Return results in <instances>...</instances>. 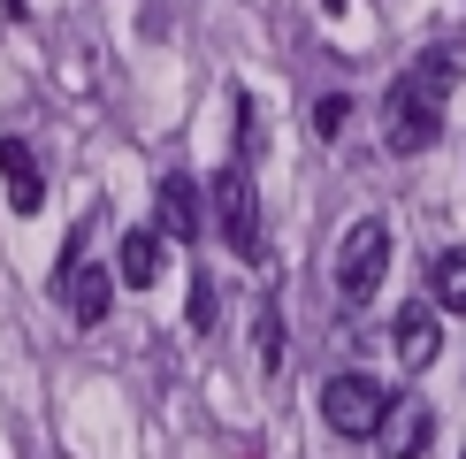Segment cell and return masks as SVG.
Segmentation results:
<instances>
[{
  "instance_id": "6da1fadb",
  "label": "cell",
  "mask_w": 466,
  "mask_h": 459,
  "mask_svg": "<svg viewBox=\"0 0 466 459\" xmlns=\"http://www.w3.org/2000/svg\"><path fill=\"white\" fill-rule=\"evenodd\" d=\"M443 138V100L420 76H398L390 92H382V146L390 153H429Z\"/></svg>"
},
{
  "instance_id": "7a4b0ae2",
  "label": "cell",
  "mask_w": 466,
  "mask_h": 459,
  "mask_svg": "<svg viewBox=\"0 0 466 459\" xmlns=\"http://www.w3.org/2000/svg\"><path fill=\"white\" fill-rule=\"evenodd\" d=\"M382 276H390V222L367 215V222L344 230V245H337V291L360 306V299L382 291Z\"/></svg>"
},
{
  "instance_id": "3957f363",
  "label": "cell",
  "mask_w": 466,
  "mask_h": 459,
  "mask_svg": "<svg viewBox=\"0 0 466 459\" xmlns=\"http://www.w3.org/2000/svg\"><path fill=\"white\" fill-rule=\"evenodd\" d=\"M382 413H390V391H382L375 375L344 368V375L321 382V421L337 436H382Z\"/></svg>"
},
{
  "instance_id": "277c9868",
  "label": "cell",
  "mask_w": 466,
  "mask_h": 459,
  "mask_svg": "<svg viewBox=\"0 0 466 459\" xmlns=\"http://www.w3.org/2000/svg\"><path fill=\"white\" fill-rule=\"evenodd\" d=\"M215 222H222V238H229L238 260H260L268 253V238H260V191H252L245 161H229L215 177Z\"/></svg>"
},
{
  "instance_id": "5b68a950",
  "label": "cell",
  "mask_w": 466,
  "mask_h": 459,
  "mask_svg": "<svg viewBox=\"0 0 466 459\" xmlns=\"http://www.w3.org/2000/svg\"><path fill=\"white\" fill-rule=\"evenodd\" d=\"M207 230V207H199V184L184 177H161V199H153V238H199Z\"/></svg>"
},
{
  "instance_id": "8992f818",
  "label": "cell",
  "mask_w": 466,
  "mask_h": 459,
  "mask_svg": "<svg viewBox=\"0 0 466 459\" xmlns=\"http://www.w3.org/2000/svg\"><path fill=\"white\" fill-rule=\"evenodd\" d=\"M0 177H8V207H15V215H38L46 177H38V153L24 138H0Z\"/></svg>"
},
{
  "instance_id": "52a82bcc",
  "label": "cell",
  "mask_w": 466,
  "mask_h": 459,
  "mask_svg": "<svg viewBox=\"0 0 466 459\" xmlns=\"http://www.w3.org/2000/svg\"><path fill=\"white\" fill-rule=\"evenodd\" d=\"M382 429H390V459H420L436 436V413H429V398H390Z\"/></svg>"
},
{
  "instance_id": "ba28073f",
  "label": "cell",
  "mask_w": 466,
  "mask_h": 459,
  "mask_svg": "<svg viewBox=\"0 0 466 459\" xmlns=\"http://www.w3.org/2000/svg\"><path fill=\"white\" fill-rule=\"evenodd\" d=\"M436 344H443L436 306H398V360H405V368H429Z\"/></svg>"
},
{
  "instance_id": "9c48e42d",
  "label": "cell",
  "mask_w": 466,
  "mask_h": 459,
  "mask_svg": "<svg viewBox=\"0 0 466 459\" xmlns=\"http://www.w3.org/2000/svg\"><path fill=\"white\" fill-rule=\"evenodd\" d=\"M115 276H123L130 291H153V283H161V238H153V230H123V260H115Z\"/></svg>"
},
{
  "instance_id": "30bf717a",
  "label": "cell",
  "mask_w": 466,
  "mask_h": 459,
  "mask_svg": "<svg viewBox=\"0 0 466 459\" xmlns=\"http://www.w3.org/2000/svg\"><path fill=\"white\" fill-rule=\"evenodd\" d=\"M429 291H436V306L466 314V253H436L429 260Z\"/></svg>"
},
{
  "instance_id": "8fae6325",
  "label": "cell",
  "mask_w": 466,
  "mask_h": 459,
  "mask_svg": "<svg viewBox=\"0 0 466 459\" xmlns=\"http://www.w3.org/2000/svg\"><path fill=\"white\" fill-rule=\"evenodd\" d=\"M344 123H352V100H344V92H321V100H314V130H321V138H337Z\"/></svg>"
},
{
  "instance_id": "7c38bea8",
  "label": "cell",
  "mask_w": 466,
  "mask_h": 459,
  "mask_svg": "<svg viewBox=\"0 0 466 459\" xmlns=\"http://www.w3.org/2000/svg\"><path fill=\"white\" fill-rule=\"evenodd\" d=\"M252 337H260V360H268V375H276L283 368V321H276V306L260 314V330H252Z\"/></svg>"
},
{
  "instance_id": "4fadbf2b",
  "label": "cell",
  "mask_w": 466,
  "mask_h": 459,
  "mask_svg": "<svg viewBox=\"0 0 466 459\" xmlns=\"http://www.w3.org/2000/svg\"><path fill=\"white\" fill-rule=\"evenodd\" d=\"M215 283H207V268H199V283H191V330H207V321H215Z\"/></svg>"
},
{
  "instance_id": "5bb4252c",
  "label": "cell",
  "mask_w": 466,
  "mask_h": 459,
  "mask_svg": "<svg viewBox=\"0 0 466 459\" xmlns=\"http://www.w3.org/2000/svg\"><path fill=\"white\" fill-rule=\"evenodd\" d=\"M8 8H15V15H24V8H31V0H8Z\"/></svg>"
}]
</instances>
